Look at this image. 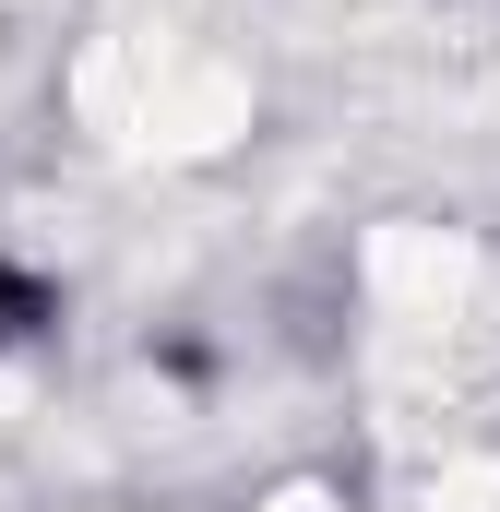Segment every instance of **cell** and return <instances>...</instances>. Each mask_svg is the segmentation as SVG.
Instances as JSON below:
<instances>
[{"label":"cell","instance_id":"1","mask_svg":"<svg viewBox=\"0 0 500 512\" xmlns=\"http://www.w3.org/2000/svg\"><path fill=\"white\" fill-rule=\"evenodd\" d=\"M48 322H60V286H48L36 262H12V251H0V358H24Z\"/></svg>","mask_w":500,"mask_h":512}]
</instances>
